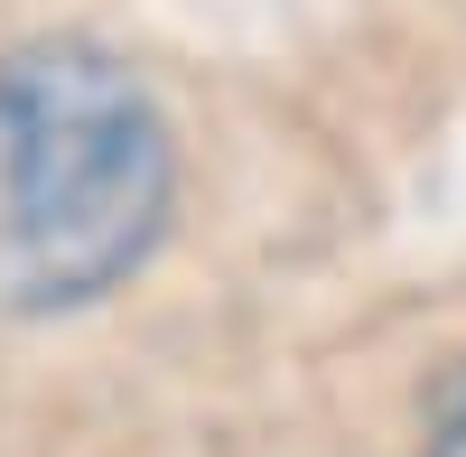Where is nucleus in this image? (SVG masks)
Segmentation results:
<instances>
[{
    "instance_id": "obj_1",
    "label": "nucleus",
    "mask_w": 466,
    "mask_h": 457,
    "mask_svg": "<svg viewBox=\"0 0 466 457\" xmlns=\"http://www.w3.org/2000/svg\"><path fill=\"white\" fill-rule=\"evenodd\" d=\"M177 131L94 37H28L0 56V318H66L112 299L168 234Z\"/></svg>"
},
{
    "instance_id": "obj_2",
    "label": "nucleus",
    "mask_w": 466,
    "mask_h": 457,
    "mask_svg": "<svg viewBox=\"0 0 466 457\" xmlns=\"http://www.w3.org/2000/svg\"><path fill=\"white\" fill-rule=\"evenodd\" d=\"M420 457H466V364L439 383V401H430V439H420Z\"/></svg>"
}]
</instances>
